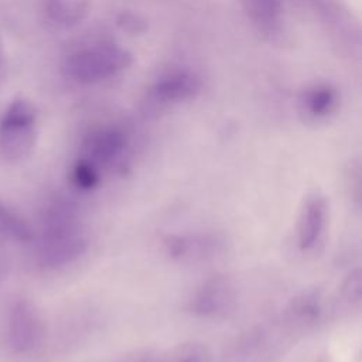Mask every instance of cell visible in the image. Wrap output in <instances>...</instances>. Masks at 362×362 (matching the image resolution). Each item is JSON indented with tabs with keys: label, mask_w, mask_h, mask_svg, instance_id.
<instances>
[{
	"label": "cell",
	"mask_w": 362,
	"mask_h": 362,
	"mask_svg": "<svg viewBox=\"0 0 362 362\" xmlns=\"http://www.w3.org/2000/svg\"><path fill=\"white\" fill-rule=\"evenodd\" d=\"M325 313V301L320 291L308 290L296 296L286 308V320L296 328L315 325Z\"/></svg>",
	"instance_id": "30bf717a"
},
{
	"label": "cell",
	"mask_w": 362,
	"mask_h": 362,
	"mask_svg": "<svg viewBox=\"0 0 362 362\" xmlns=\"http://www.w3.org/2000/svg\"><path fill=\"white\" fill-rule=\"evenodd\" d=\"M69 180L75 188L81 191H92L102 182V171L92 161L81 157L72 164Z\"/></svg>",
	"instance_id": "9a60e30c"
},
{
	"label": "cell",
	"mask_w": 362,
	"mask_h": 362,
	"mask_svg": "<svg viewBox=\"0 0 362 362\" xmlns=\"http://www.w3.org/2000/svg\"><path fill=\"white\" fill-rule=\"evenodd\" d=\"M44 335L45 327L37 305L25 297L13 300L6 315V338L10 349L18 355L30 354L42 344Z\"/></svg>",
	"instance_id": "277c9868"
},
{
	"label": "cell",
	"mask_w": 362,
	"mask_h": 362,
	"mask_svg": "<svg viewBox=\"0 0 362 362\" xmlns=\"http://www.w3.org/2000/svg\"><path fill=\"white\" fill-rule=\"evenodd\" d=\"M327 197L314 191L305 197L297 218V245L303 252L314 250L322 240L328 225Z\"/></svg>",
	"instance_id": "ba28073f"
},
{
	"label": "cell",
	"mask_w": 362,
	"mask_h": 362,
	"mask_svg": "<svg viewBox=\"0 0 362 362\" xmlns=\"http://www.w3.org/2000/svg\"><path fill=\"white\" fill-rule=\"evenodd\" d=\"M92 7V0H45V14L59 27H72L82 23Z\"/></svg>",
	"instance_id": "8fae6325"
},
{
	"label": "cell",
	"mask_w": 362,
	"mask_h": 362,
	"mask_svg": "<svg viewBox=\"0 0 362 362\" xmlns=\"http://www.w3.org/2000/svg\"><path fill=\"white\" fill-rule=\"evenodd\" d=\"M0 55H3V52H1V47H0Z\"/></svg>",
	"instance_id": "d6986e66"
},
{
	"label": "cell",
	"mask_w": 362,
	"mask_h": 362,
	"mask_svg": "<svg viewBox=\"0 0 362 362\" xmlns=\"http://www.w3.org/2000/svg\"><path fill=\"white\" fill-rule=\"evenodd\" d=\"M31 243L35 263L42 269H61L76 262L88 250L89 240L74 202L61 195L48 199Z\"/></svg>",
	"instance_id": "6da1fadb"
},
{
	"label": "cell",
	"mask_w": 362,
	"mask_h": 362,
	"mask_svg": "<svg viewBox=\"0 0 362 362\" xmlns=\"http://www.w3.org/2000/svg\"><path fill=\"white\" fill-rule=\"evenodd\" d=\"M158 362H211V352L201 342H185L158 352Z\"/></svg>",
	"instance_id": "2e32d148"
},
{
	"label": "cell",
	"mask_w": 362,
	"mask_h": 362,
	"mask_svg": "<svg viewBox=\"0 0 362 362\" xmlns=\"http://www.w3.org/2000/svg\"><path fill=\"white\" fill-rule=\"evenodd\" d=\"M249 20L263 33L276 31L281 16L280 0H240Z\"/></svg>",
	"instance_id": "7c38bea8"
},
{
	"label": "cell",
	"mask_w": 362,
	"mask_h": 362,
	"mask_svg": "<svg viewBox=\"0 0 362 362\" xmlns=\"http://www.w3.org/2000/svg\"><path fill=\"white\" fill-rule=\"evenodd\" d=\"M238 293L235 283L225 274L211 276L192 293L189 311L204 320L226 317L235 308Z\"/></svg>",
	"instance_id": "52a82bcc"
},
{
	"label": "cell",
	"mask_w": 362,
	"mask_h": 362,
	"mask_svg": "<svg viewBox=\"0 0 362 362\" xmlns=\"http://www.w3.org/2000/svg\"><path fill=\"white\" fill-rule=\"evenodd\" d=\"M226 236L215 230H194L171 233L163 239L165 255L180 263H205L226 252Z\"/></svg>",
	"instance_id": "5b68a950"
},
{
	"label": "cell",
	"mask_w": 362,
	"mask_h": 362,
	"mask_svg": "<svg viewBox=\"0 0 362 362\" xmlns=\"http://www.w3.org/2000/svg\"><path fill=\"white\" fill-rule=\"evenodd\" d=\"M201 89L199 78L189 71H173L151 86V96L161 103H177L194 98Z\"/></svg>",
	"instance_id": "9c48e42d"
},
{
	"label": "cell",
	"mask_w": 362,
	"mask_h": 362,
	"mask_svg": "<svg viewBox=\"0 0 362 362\" xmlns=\"http://www.w3.org/2000/svg\"><path fill=\"white\" fill-rule=\"evenodd\" d=\"M82 157L98 165L100 171H123L129 163V139L119 127H100L86 136Z\"/></svg>",
	"instance_id": "8992f818"
},
{
	"label": "cell",
	"mask_w": 362,
	"mask_h": 362,
	"mask_svg": "<svg viewBox=\"0 0 362 362\" xmlns=\"http://www.w3.org/2000/svg\"><path fill=\"white\" fill-rule=\"evenodd\" d=\"M305 112L313 117H324L332 113L338 105L337 90L327 83H318L307 89L303 98Z\"/></svg>",
	"instance_id": "4fadbf2b"
},
{
	"label": "cell",
	"mask_w": 362,
	"mask_h": 362,
	"mask_svg": "<svg viewBox=\"0 0 362 362\" xmlns=\"http://www.w3.org/2000/svg\"><path fill=\"white\" fill-rule=\"evenodd\" d=\"M117 25L130 34H141L147 28L146 20H143L139 14L130 13V11H123L117 17Z\"/></svg>",
	"instance_id": "ac0fdd59"
},
{
	"label": "cell",
	"mask_w": 362,
	"mask_h": 362,
	"mask_svg": "<svg viewBox=\"0 0 362 362\" xmlns=\"http://www.w3.org/2000/svg\"><path fill=\"white\" fill-rule=\"evenodd\" d=\"M38 110L27 99L14 100L0 119V156L10 163L27 158L37 143Z\"/></svg>",
	"instance_id": "3957f363"
},
{
	"label": "cell",
	"mask_w": 362,
	"mask_h": 362,
	"mask_svg": "<svg viewBox=\"0 0 362 362\" xmlns=\"http://www.w3.org/2000/svg\"><path fill=\"white\" fill-rule=\"evenodd\" d=\"M342 301L351 305H358L361 303V272L355 269L351 272L342 283L341 287Z\"/></svg>",
	"instance_id": "e0dca14e"
},
{
	"label": "cell",
	"mask_w": 362,
	"mask_h": 362,
	"mask_svg": "<svg viewBox=\"0 0 362 362\" xmlns=\"http://www.w3.org/2000/svg\"><path fill=\"white\" fill-rule=\"evenodd\" d=\"M0 233L23 243H31L35 230L20 214L0 202Z\"/></svg>",
	"instance_id": "5bb4252c"
},
{
	"label": "cell",
	"mask_w": 362,
	"mask_h": 362,
	"mask_svg": "<svg viewBox=\"0 0 362 362\" xmlns=\"http://www.w3.org/2000/svg\"><path fill=\"white\" fill-rule=\"evenodd\" d=\"M132 62V54L124 48L115 44H96L66 55L62 62V74L75 83L90 85L116 76Z\"/></svg>",
	"instance_id": "7a4b0ae2"
}]
</instances>
